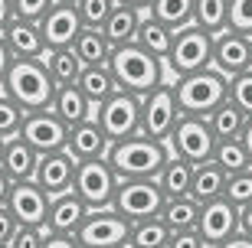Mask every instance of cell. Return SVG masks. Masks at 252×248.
Masks as SVG:
<instances>
[{
    "instance_id": "obj_10",
    "label": "cell",
    "mask_w": 252,
    "mask_h": 248,
    "mask_svg": "<svg viewBox=\"0 0 252 248\" xmlns=\"http://www.w3.org/2000/svg\"><path fill=\"white\" fill-rule=\"evenodd\" d=\"M177 118H180V105H177V95H174V85L160 82L151 92L141 95V134L144 138L167 140Z\"/></svg>"
},
{
    "instance_id": "obj_46",
    "label": "cell",
    "mask_w": 252,
    "mask_h": 248,
    "mask_svg": "<svg viewBox=\"0 0 252 248\" xmlns=\"http://www.w3.org/2000/svg\"><path fill=\"white\" fill-rule=\"evenodd\" d=\"M13 17H17V10H13V0H0V33L13 23Z\"/></svg>"
},
{
    "instance_id": "obj_5",
    "label": "cell",
    "mask_w": 252,
    "mask_h": 248,
    "mask_svg": "<svg viewBox=\"0 0 252 248\" xmlns=\"http://www.w3.org/2000/svg\"><path fill=\"white\" fill-rule=\"evenodd\" d=\"M213 59V33L196 23L174 29V43H170L167 55H164V69H170V75H187L196 69H206Z\"/></svg>"
},
{
    "instance_id": "obj_12",
    "label": "cell",
    "mask_w": 252,
    "mask_h": 248,
    "mask_svg": "<svg viewBox=\"0 0 252 248\" xmlns=\"http://www.w3.org/2000/svg\"><path fill=\"white\" fill-rule=\"evenodd\" d=\"M20 138H27L39 154L63 150L65 138H69V124H65L53 108H36V111H27L23 128H20Z\"/></svg>"
},
{
    "instance_id": "obj_19",
    "label": "cell",
    "mask_w": 252,
    "mask_h": 248,
    "mask_svg": "<svg viewBox=\"0 0 252 248\" xmlns=\"http://www.w3.org/2000/svg\"><path fill=\"white\" fill-rule=\"evenodd\" d=\"M3 39H7L13 59H39V55H46V39H43L39 20L13 17V23L3 29Z\"/></svg>"
},
{
    "instance_id": "obj_51",
    "label": "cell",
    "mask_w": 252,
    "mask_h": 248,
    "mask_svg": "<svg viewBox=\"0 0 252 248\" xmlns=\"http://www.w3.org/2000/svg\"><path fill=\"white\" fill-rule=\"evenodd\" d=\"M3 140H7V138H0V157H3Z\"/></svg>"
},
{
    "instance_id": "obj_31",
    "label": "cell",
    "mask_w": 252,
    "mask_h": 248,
    "mask_svg": "<svg viewBox=\"0 0 252 248\" xmlns=\"http://www.w3.org/2000/svg\"><path fill=\"white\" fill-rule=\"evenodd\" d=\"M158 183H160V190H164V196H184V193H190V183H193V164L184 160V157H177V154H170L167 164L160 166Z\"/></svg>"
},
{
    "instance_id": "obj_24",
    "label": "cell",
    "mask_w": 252,
    "mask_h": 248,
    "mask_svg": "<svg viewBox=\"0 0 252 248\" xmlns=\"http://www.w3.org/2000/svg\"><path fill=\"white\" fill-rule=\"evenodd\" d=\"M79 88L85 92V98L92 101V105H102L105 98H112L122 85H118V79H115V72L108 69V62L105 65H85L82 72H79Z\"/></svg>"
},
{
    "instance_id": "obj_39",
    "label": "cell",
    "mask_w": 252,
    "mask_h": 248,
    "mask_svg": "<svg viewBox=\"0 0 252 248\" xmlns=\"http://www.w3.org/2000/svg\"><path fill=\"white\" fill-rule=\"evenodd\" d=\"M226 98L233 101L236 108H243L246 114L252 118V69H246V72H239V75H233V79H229Z\"/></svg>"
},
{
    "instance_id": "obj_49",
    "label": "cell",
    "mask_w": 252,
    "mask_h": 248,
    "mask_svg": "<svg viewBox=\"0 0 252 248\" xmlns=\"http://www.w3.org/2000/svg\"><path fill=\"white\" fill-rule=\"evenodd\" d=\"M239 140H243L246 154H249V160H252V118L246 121V128H243V134H239Z\"/></svg>"
},
{
    "instance_id": "obj_15",
    "label": "cell",
    "mask_w": 252,
    "mask_h": 248,
    "mask_svg": "<svg viewBox=\"0 0 252 248\" xmlns=\"http://www.w3.org/2000/svg\"><path fill=\"white\" fill-rule=\"evenodd\" d=\"M7 209L17 216V222L43 225L49 212V193L36 180H13V190L7 196Z\"/></svg>"
},
{
    "instance_id": "obj_8",
    "label": "cell",
    "mask_w": 252,
    "mask_h": 248,
    "mask_svg": "<svg viewBox=\"0 0 252 248\" xmlns=\"http://www.w3.org/2000/svg\"><path fill=\"white\" fill-rule=\"evenodd\" d=\"M164 190H160L158 176H141V180H118L112 209H118L128 222L148 219V216H160L164 206Z\"/></svg>"
},
{
    "instance_id": "obj_35",
    "label": "cell",
    "mask_w": 252,
    "mask_h": 248,
    "mask_svg": "<svg viewBox=\"0 0 252 248\" xmlns=\"http://www.w3.org/2000/svg\"><path fill=\"white\" fill-rule=\"evenodd\" d=\"M213 160L223 166L226 173H236V170H246V166H252V160H249V154H246V147H243V140H239V138L216 140Z\"/></svg>"
},
{
    "instance_id": "obj_45",
    "label": "cell",
    "mask_w": 252,
    "mask_h": 248,
    "mask_svg": "<svg viewBox=\"0 0 252 248\" xmlns=\"http://www.w3.org/2000/svg\"><path fill=\"white\" fill-rule=\"evenodd\" d=\"M10 65H13V53H10L7 39H3V33H0V85H3V79H7Z\"/></svg>"
},
{
    "instance_id": "obj_13",
    "label": "cell",
    "mask_w": 252,
    "mask_h": 248,
    "mask_svg": "<svg viewBox=\"0 0 252 248\" xmlns=\"http://www.w3.org/2000/svg\"><path fill=\"white\" fill-rule=\"evenodd\" d=\"M196 229H200L206 245H226V242L233 239V232L239 229V206H233L226 196L200 202Z\"/></svg>"
},
{
    "instance_id": "obj_41",
    "label": "cell",
    "mask_w": 252,
    "mask_h": 248,
    "mask_svg": "<svg viewBox=\"0 0 252 248\" xmlns=\"http://www.w3.org/2000/svg\"><path fill=\"white\" fill-rule=\"evenodd\" d=\"M226 27L239 29V33H252V0H229Z\"/></svg>"
},
{
    "instance_id": "obj_47",
    "label": "cell",
    "mask_w": 252,
    "mask_h": 248,
    "mask_svg": "<svg viewBox=\"0 0 252 248\" xmlns=\"http://www.w3.org/2000/svg\"><path fill=\"white\" fill-rule=\"evenodd\" d=\"M10 190H13V176L0 166V206H7V196H10Z\"/></svg>"
},
{
    "instance_id": "obj_18",
    "label": "cell",
    "mask_w": 252,
    "mask_h": 248,
    "mask_svg": "<svg viewBox=\"0 0 252 248\" xmlns=\"http://www.w3.org/2000/svg\"><path fill=\"white\" fill-rule=\"evenodd\" d=\"M89 216V206L75 190H65L59 196H49V212H46V229L53 235H75V229L82 225Z\"/></svg>"
},
{
    "instance_id": "obj_43",
    "label": "cell",
    "mask_w": 252,
    "mask_h": 248,
    "mask_svg": "<svg viewBox=\"0 0 252 248\" xmlns=\"http://www.w3.org/2000/svg\"><path fill=\"white\" fill-rule=\"evenodd\" d=\"M53 3H56V0H13V10H17V17H23V20H39Z\"/></svg>"
},
{
    "instance_id": "obj_30",
    "label": "cell",
    "mask_w": 252,
    "mask_h": 248,
    "mask_svg": "<svg viewBox=\"0 0 252 248\" xmlns=\"http://www.w3.org/2000/svg\"><path fill=\"white\" fill-rule=\"evenodd\" d=\"M43 62H46V69H49V75H53V82H56V85H72V82H79V72L85 69V62L75 55L72 46L46 49Z\"/></svg>"
},
{
    "instance_id": "obj_28",
    "label": "cell",
    "mask_w": 252,
    "mask_h": 248,
    "mask_svg": "<svg viewBox=\"0 0 252 248\" xmlns=\"http://www.w3.org/2000/svg\"><path fill=\"white\" fill-rule=\"evenodd\" d=\"M246 121H249V114H246L243 108H236L229 98L220 101V105L206 114V124H210V131L216 134V140L239 138V134H243V128H246Z\"/></svg>"
},
{
    "instance_id": "obj_27",
    "label": "cell",
    "mask_w": 252,
    "mask_h": 248,
    "mask_svg": "<svg viewBox=\"0 0 252 248\" xmlns=\"http://www.w3.org/2000/svg\"><path fill=\"white\" fill-rule=\"evenodd\" d=\"M72 49L85 65H105L108 59H112L115 46L108 43V36L102 33V27H82L79 36H75V43H72Z\"/></svg>"
},
{
    "instance_id": "obj_26",
    "label": "cell",
    "mask_w": 252,
    "mask_h": 248,
    "mask_svg": "<svg viewBox=\"0 0 252 248\" xmlns=\"http://www.w3.org/2000/svg\"><path fill=\"white\" fill-rule=\"evenodd\" d=\"M134 43H138L141 49H148L151 55L164 59L167 49H170V43H174V29L144 10V17H141V23H138V33H134Z\"/></svg>"
},
{
    "instance_id": "obj_9",
    "label": "cell",
    "mask_w": 252,
    "mask_h": 248,
    "mask_svg": "<svg viewBox=\"0 0 252 248\" xmlns=\"http://www.w3.org/2000/svg\"><path fill=\"white\" fill-rule=\"evenodd\" d=\"M167 147H170V154L184 157L190 164H203V160L213 157L216 134L210 131L203 114H180L174 131L167 134Z\"/></svg>"
},
{
    "instance_id": "obj_29",
    "label": "cell",
    "mask_w": 252,
    "mask_h": 248,
    "mask_svg": "<svg viewBox=\"0 0 252 248\" xmlns=\"http://www.w3.org/2000/svg\"><path fill=\"white\" fill-rule=\"evenodd\" d=\"M170 229L160 216H148V219H138L128 225V242L131 248H167Z\"/></svg>"
},
{
    "instance_id": "obj_6",
    "label": "cell",
    "mask_w": 252,
    "mask_h": 248,
    "mask_svg": "<svg viewBox=\"0 0 252 248\" xmlns=\"http://www.w3.org/2000/svg\"><path fill=\"white\" fill-rule=\"evenodd\" d=\"M92 118L102 124L108 140L134 138V134H141V95L128 92V88H118L112 98L95 105Z\"/></svg>"
},
{
    "instance_id": "obj_3",
    "label": "cell",
    "mask_w": 252,
    "mask_h": 248,
    "mask_svg": "<svg viewBox=\"0 0 252 248\" xmlns=\"http://www.w3.org/2000/svg\"><path fill=\"white\" fill-rule=\"evenodd\" d=\"M108 69L115 72L118 85L128 88V92H134V95H144V92H151L154 85L164 82V59L151 55L148 49H141L134 39L112 49Z\"/></svg>"
},
{
    "instance_id": "obj_52",
    "label": "cell",
    "mask_w": 252,
    "mask_h": 248,
    "mask_svg": "<svg viewBox=\"0 0 252 248\" xmlns=\"http://www.w3.org/2000/svg\"><path fill=\"white\" fill-rule=\"evenodd\" d=\"M56 3H75V0H56Z\"/></svg>"
},
{
    "instance_id": "obj_23",
    "label": "cell",
    "mask_w": 252,
    "mask_h": 248,
    "mask_svg": "<svg viewBox=\"0 0 252 248\" xmlns=\"http://www.w3.org/2000/svg\"><path fill=\"white\" fill-rule=\"evenodd\" d=\"M144 17L141 7H131V3H115V10L105 17L102 23V33L108 36L112 46H122V43H131L134 33H138V23Z\"/></svg>"
},
{
    "instance_id": "obj_33",
    "label": "cell",
    "mask_w": 252,
    "mask_h": 248,
    "mask_svg": "<svg viewBox=\"0 0 252 248\" xmlns=\"http://www.w3.org/2000/svg\"><path fill=\"white\" fill-rule=\"evenodd\" d=\"M148 13L158 17L160 23H167L170 29H180L193 23V0H151Z\"/></svg>"
},
{
    "instance_id": "obj_20",
    "label": "cell",
    "mask_w": 252,
    "mask_h": 248,
    "mask_svg": "<svg viewBox=\"0 0 252 248\" xmlns=\"http://www.w3.org/2000/svg\"><path fill=\"white\" fill-rule=\"evenodd\" d=\"M108 144L112 140L105 138L102 124L95 118H85L79 124L69 128V138H65V150L75 157V160H92V157H105L108 154Z\"/></svg>"
},
{
    "instance_id": "obj_14",
    "label": "cell",
    "mask_w": 252,
    "mask_h": 248,
    "mask_svg": "<svg viewBox=\"0 0 252 248\" xmlns=\"http://www.w3.org/2000/svg\"><path fill=\"white\" fill-rule=\"evenodd\" d=\"M216 72H223L226 79L252 69V53H249V33L239 29H220L213 36V59H210Z\"/></svg>"
},
{
    "instance_id": "obj_42",
    "label": "cell",
    "mask_w": 252,
    "mask_h": 248,
    "mask_svg": "<svg viewBox=\"0 0 252 248\" xmlns=\"http://www.w3.org/2000/svg\"><path fill=\"white\" fill-rule=\"evenodd\" d=\"M167 248H206L203 235H200V229H174L167 239Z\"/></svg>"
},
{
    "instance_id": "obj_38",
    "label": "cell",
    "mask_w": 252,
    "mask_h": 248,
    "mask_svg": "<svg viewBox=\"0 0 252 248\" xmlns=\"http://www.w3.org/2000/svg\"><path fill=\"white\" fill-rule=\"evenodd\" d=\"M49 239L53 232L43 225H27V222H17L13 229V239H10V248H49Z\"/></svg>"
},
{
    "instance_id": "obj_53",
    "label": "cell",
    "mask_w": 252,
    "mask_h": 248,
    "mask_svg": "<svg viewBox=\"0 0 252 248\" xmlns=\"http://www.w3.org/2000/svg\"><path fill=\"white\" fill-rule=\"evenodd\" d=\"M249 53H252V33H249Z\"/></svg>"
},
{
    "instance_id": "obj_44",
    "label": "cell",
    "mask_w": 252,
    "mask_h": 248,
    "mask_svg": "<svg viewBox=\"0 0 252 248\" xmlns=\"http://www.w3.org/2000/svg\"><path fill=\"white\" fill-rule=\"evenodd\" d=\"M13 229H17V216H13L7 206H0V248H10Z\"/></svg>"
},
{
    "instance_id": "obj_22",
    "label": "cell",
    "mask_w": 252,
    "mask_h": 248,
    "mask_svg": "<svg viewBox=\"0 0 252 248\" xmlns=\"http://www.w3.org/2000/svg\"><path fill=\"white\" fill-rule=\"evenodd\" d=\"M49 108L56 111L59 118L69 124V128L95 114V105L85 98V92L75 82L72 85H56V95H53V101H49Z\"/></svg>"
},
{
    "instance_id": "obj_11",
    "label": "cell",
    "mask_w": 252,
    "mask_h": 248,
    "mask_svg": "<svg viewBox=\"0 0 252 248\" xmlns=\"http://www.w3.org/2000/svg\"><path fill=\"white\" fill-rule=\"evenodd\" d=\"M128 225L118 209L105 206V209H89L82 225L75 229V245L82 248H118L128 242Z\"/></svg>"
},
{
    "instance_id": "obj_40",
    "label": "cell",
    "mask_w": 252,
    "mask_h": 248,
    "mask_svg": "<svg viewBox=\"0 0 252 248\" xmlns=\"http://www.w3.org/2000/svg\"><path fill=\"white\" fill-rule=\"evenodd\" d=\"M118 0H75V10L82 17V27H102L105 17L115 10Z\"/></svg>"
},
{
    "instance_id": "obj_48",
    "label": "cell",
    "mask_w": 252,
    "mask_h": 248,
    "mask_svg": "<svg viewBox=\"0 0 252 248\" xmlns=\"http://www.w3.org/2000/svg\"><path fill=\"white\" fill-rule=\"evenodd\" d=\"M239 229L252 235V202H246L243 209H239Z\"/></svg>"
},
{
    "instance_id": "obj_16",
    "label": "cell",
    "mask_w": 252,
    "mask_h": 248,
    "mask_svg": "<svg viewBox=\"0 0 252 248\" xmlns=\"http://www.w3.org/2000/svg\"><path fill=\"white\" fill-rule=\"evenodd\" d=\"M39 29L46 39V49H59V46H72L79 29H82V17L75 3H53V7L39 17Z\"/></svg>"
},
{
    "instance_id": "obj_25",
    "label": "cell",
    "mask_w": 252,
    "mask_h": 248,
    "mask_svg": "<svg viewBox=\"0 0 252 248\" xmlns=\"http://www.w3.org/2000/svg\"><path fill=\"white\" fill-rule=\"evenodd\" d=\"M226 190V170L216 164L213 157L203 160V164H193V183H190V196L196 202H206V199H216L223 196Z\"/></svg>"
},
{
    "instance_id": "obj_2",
    "label": "cell",
    "mask_w": 252,
    "mask_h": 248,
    "mask_svg": "<svg viewBox=\"0 0 252 248\" xmlns=\"http://www.w3.org/2000/svg\"><path fill=\"white\" fill-rule=\"evenodd\" d=\"M0 92H7L27 111H36V108H49V101L56 95V82H53L43 55L39 59H13Z\"/></svg>"
},
{
    "instance_id": "obj_50",
    "label": "cell",
    "mask_w": 252,
    "mask_h": 248,
    "mask_svg": "<svg viewBox=\"0 0 252 248\" xmlns=\"http://www.w3.org/2000/svg\"><path fill=\"white\" fill-rule=\"evenodd\" d=\"M118 3H131V7H141V10L151 7V0H118Z\"/></svg>"
},
{
    "instance_id": "obj_1",
    "label": "cell",
    "mask_w": 252,
    "mask_h": 248,
    "mask_svg": "<svg viewBox=\"0 0 252 248\" xmlns=\"http://www.w3.org/2000/svg\"><path fill=\"white\" fill-rule=\"evenodd\" d=\"M105 157L115 166L118 180H141V176L160 173V166L167 164V157H170V147H167V140L134 134V138H125V140H112Z\"/></svg>"
},
{
    "instance_id": "obj_4",
    "label": "cell",
    "mask_w": 252,
    "mask_h": 248,
    "mask_svg": "<svg viewBox=\"0 0 252 248\" xmlns=\"http://www.w3.org/2000/svg\"><path fill=\"white\" fill-rule=\"evenodd\" d=\"M226 88H229V79L223 72H216L213 65L174 79V95H177L180 114H203L206 118L220 101H226Z\"/></svg>"
},
{
    "instance_id": "obj_34",
    "label": "cell",
    "mask_w": 252,
    "mask_h": 248,
    "mask_svg": "<svg viewBox=\"0 0 252 248\" xmlns=\"http://www.w3.org/2000/svg\"><path fill=\"white\" fill-rule=\"evenodd\" d=\"M226 10L229 0H193V23L216 36L220 29H226Z\"/></svg>"
},
{
    "instance_id": "obj_36",
    "label": "cell",
    "mask_w": 252,
    "mask_h": 248,
    "mask_svg": "<svg viewBox=\"0 0 252 248\" xmlns=\"http://www.w3.org/2000/svg\"><path fill=\"white\" fill-rule=\"evenodd\" d=\"M23 118H27V108L13 101L7 92H0V138H13L23 128Z\"/></svg>"
},
{
    "instance_id": "obj_17",
    "label": "cell",
    "mask_w": 252,
    "mask_h": 248,
    "mask_svg": "<svg viewBox=\"0 0 252 248\" xmlns=\"http://www.w3.org/2000/svg\"><path fill=\"white\" fill-rule=\"evenodd\" d=\"M75 160L69 150H49V154H39V164H36V180L49 196H59L65 190H72V180H75Z\"/></svg>"
},
{
    "instance_id": "obj_7",
    "label": "cell",
    "mask_w": 252,
    "mask_h": 248,
    "mask_svg": "<svg viewBox=\"0 0 252 248\" xmlns=\"http://www.w3.org/2000/svg\"><path fill=\"white\" fill-rule=\"evenodd\" d=\"M72 190L85 199L89 209H105V206H112L115 190H118V173H115V166L108 164V157L79 160V164H75Z\"/></svg>"
},
{
    "instance_id": "obj_32",
    "label": "cell",
    "mask_w": 252,
    "mask_h": 248,
    "mask_svg": "<svg viewBox=\"0 0 252 248\" xmlns=\"http://www.w3.org/2000/svg\"><path fill=\"white\" fill-rule=\"evenodd\" d=\"M160 219L167 222V229H193L196 219H200V202L190 193L184 196H167L164 206H160Z\"/></svg>"
},
{
    "instance_id": "obj_37",
    "label": "cell",
    "mask_w": 252,
    "mask_h": 248,
    "mask_svg": "<svg viewBox=\"0 0 252 248\" xmlns=\"http://www.w3.org/2000/svg\"><path fill=\"white\" fill-rule=\"evenodd\" d=\"M223 196L233 206H239L243 209L246 202H252V166H246V170H236V173H226V190Z\"/></svg>"
},
{
    "instance_id": "obj_21",
    "label": "cell",
    "mask_w": 252,
    "mask_h": 248,
    "mask_svg": "<svg viewBox=\"0 0 252 248\" xmlns=\"http://www.w3.org/2000/svg\"><path fill=\"white\" fill-rule=\"evenodd\" d=\"M36 164H39V150L33 147L27 138L13 134V138L3 140L0 166H3L13 180H33V176H36Z\"/></svg>"
}]
</instances>
